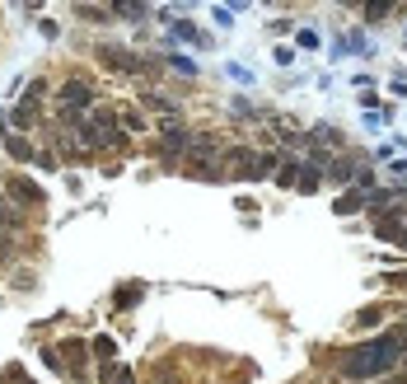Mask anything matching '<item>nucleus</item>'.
Instances as JSON below:
<instances>
[{
  "label": "nucleus",
  "instance_id": "f257e3e1",
  "mask_svg": "<svg viewBox=\"0 0 407 384\" xmlns=\"http://www.w3.org/2000/svg\"><path fill=\"white\" fill-rule=\"evenodd\" d=\"M398 361V342L393 338H379V342H365V347H351L342 356V375L346 380H375Z\"/></svg>",
  "mask_w": 407,
  "mask_h": 384
},
{
  "label": "nucleus",
  "instance_id": "f03ea898",
  "mask_svg": "<svg viewBox=\"0 0 407 384\" xmlns=\"http://www.w3.org/2000/svg\"><path fill=\"white\" fill-rule=\"evenodd\" d=\"M230 159H235V173L239 178H267L272 173V155H258V150H230Z\"/></svg>",
  "mask_w": 407,
  "mask_h": 384
},
{
  "label": "nucleus",
  "instance_id": "7ed1b4c3",
  "mask_svg": "<svg viewBox=\"0 0 407 384\" xmlns=\"http://www.w3.org/2000/svg\"><path fill=\"white\" fill-rule=\"evenodd\" d=\"M98 52H103V66H108V71H126V76H141L145 71V62L131 57L126 47H98Z\"/></svg>",
  "mask_w": 407,
  "mask_h": 384
},
{
  "label": "nucleus",
  "instance_id": "20e7f679",
  "mask_svg": "<svg viewBox=\"0 0 407 384\" xmlns=\"http://www.w3.org/2000/svg\"><path fill=\"white\" fill-rule=\"evenodd\" d=\"M5 192H10V197L19 201V206H43V187L38 183H29V178H5Z\"/></svg>",
  "mask_w": 407,
  "mask_h": 384
},
{
  "label": "nucleus",
  "instance_id": "39448f33",
  "mask_svg": "<svg viewBox=\"0 0 407 384\" xmlns=\"http://www.w3.org/2000/svg\"><path fill=\"white\" fill-rule=\"evenodd\" d=\"M61 99H66V104H75V108H89V104H94V90H89L84 80H66Z\"/></svg>",
  "mask_w": 407,
  "mask_h": 384
},
{
  "label": "nucleus",
  "instance_id": "423d86ee",
  "mask_svg": "<svg viewBox=\"0 0 407 384\" xmlns=\"http://www.w3.org/2000/svg\"><path fill=\"white\" fill-rule=\"evenodd\" d=\"M328 173H332V183H351V178L360 173V159H332Z\"/></svg>",
  "mask_w": 407,
  "mask_h": 384
},
{
  "label": "nucleus",
  "instance_id": "0eeeda50",
  "mask_svg": "<svg viewBox=\"0 0 407 384\" xmlns=\"http://www.w3.org/2000/svg\"><path fill=\"white\" fill-rule=\"evenodd\" d=\"M360 206H365V197H360L356 187H351V192H342V197L332 201V211H337V215H356Z\"/></svg>",
  "mask_w": 407,
  "mask_h": 384
},
{
  "label": "nucleus",
  "instance_id": "6e6552de",
  "mask_svg": "<svg viewBox=\"0 0 407 384\" xmlns=\"http://www.w3.org/2000/svg\"><path fill=\"white\" fill-rule=\"evenodd\" d=\"M141 104H145V108H155V113H178V104H169V99H164V94H155V90H145V94H141Z\"/></svg>",
  "mask_w": 407,
  "mask_h": 384
},
{
  "label": "nucleus",
  "instance_id": "1a4fd4ad",
  "mask_svg": "<svg viewBox=\"0 0 407 384\" xmlns=\"http://www.w3.org/2000/svg\"><path fill=\"white\" fill-rule=\"evenodd\" d=\"M5 150L15 155V159H33V155H38V150L29 145V141H19V136H5Z\"/></svg>",
  "mask_w": 407,
  "mask_h": 384
},
{
  "label": "nucleus",
  "instance_id": "9d476101",
  "mask_svg": "<svg viewBox=\"0 0 407 384\" xmlns=\"http://www.w3.org/2000/svg\"><path fill=\"white\" fill-rule=\"evenodd\" d=\"M61 352H66V361H71L75 370H84V342H66Z\"/></svg>",
  "mask_w": 407,
  "mask_h": 384
},
{
  "label": "nucleus",
  "instance_id": "9b49d317",
  "mask_svg": "<svg viewBox=\"0 0 407 384\" xmlns=\"http://www.w3.org/2000/svg\"><path fill=\"white\" fill-rule=\"evenodd\" d=\"M94 356L112 361V356H117V342H112V338H98V342H94Z\"/></svg>",
  "mask_w": 407,
  "mask_h": 384
},
{
  "label": "nucleus",
  "instance_id": "f8f14e48",
  "mask_svg": "<svg viewBox=\"0 0 407 384\" xmlns=\"http://www.w3.org/2000/svg\"><path fill=\"white\" fill-rule=\"evenodd\" d=\"M33 164H38V169H61V164H57V155H52V150H38V155H33Z\"/></svg>",
  "mask_w": 407,
  "mask_h": 384
},
{
  "label": "nucleus",
  "instance_id": "ddd939ff",
  "mask_svg": "<svg viewBox=\"0 0 407 384\" xmlns=\"http://www.w3.org/2000/svg\"><path fill=\"white\" fill-rule=\"evenodd\" d=\"M318 187V169H304L299 173V192H313Z\"/></svg>",
  "mask_w": 407,
  "mask_h": 384
},
{
  "label": "nucleus",
  "instance_id": "4468645a",
  "mask_svg": "<svg viewBox=\"0 0 407 384\" xmlns=\"http://www.w3.org/2000/svg\"><path fill=\"white\" fill-rule=\"evenodd\" d=\"M136 300H141V286H126V291L117 295V305H136Z\"/></svg>",
  "mask_w": 407,
  "mask_h": 384
},
{
  "label": "nucleus",
  "instance_id": "2eb2a0df",
  "mask_svg": "<svg viewBox=\"0 0 407 384\" xmlns=\"http://www.w3.org/2000/svg\"><path fill=\"white\" fill-rule=\"evenodd\" d=\"M117 15H122V19H141L145 5H117Z\"/></svg>",
  "mask_w": 407,
  "mask_h": 384
},
{
  "label": "nucleus",
  "instance_id": "dca6fc26",
  "mask_svg": "<svg viewBox=\"0 0 407 384\" xmlns=\"http://www.w3.org/2000/svg\"><path fill=\"white\" fill-rule=\"evenodd\" d=\"M173 33H178V38H188V43H197V29H192L188 19H183V24H173Z\"/></svg>",
  "mask_w": 407,
  "mask_h": 384
},
{
  "label": "nucleus",
  "instance_id": "f3484780",
  "mask_svg": "<svg viewBox=\"0 0 407 384\" xmlns=\"http://www.w3.org/2000/svg\"><path fill=\"white\" fill-rule=\"evenodd\" d=\"M211 15H216V24H225V29H230V24H235V15H230V10H225V5H216V10H211Z\"/></svg>",
  "mask_w": 407,
  "mask_h": 384
},
{
  "label": "nucleus",
  "instance_id": "a211bd4d",
  "mask_svg": "<svg viewBox=\"0 0 407 384\" xmlns=\"http://www.w3.org/2000/svg\"><path fill=\"white\" fill-rule=\"evenodd\" d=\"M379 319H384V314H379V309H365V314H360L356 323H360V328H370V323H379Z\"/></svg>",
  "mask_w": 407,
  "mask_h": 384
},
{
  "label": "nucleus",
  "instance_id": "6ab92c4d",
  "mask_svg": "<svg viewBox=\"0 0 407 384\" xmlns=\"http://www.w3.org/2000/svg\"><path fill=\"white\" fill-rule=\"evenodd\" d=\"M398 248H407V230H403V239H398Z\"/></svg>",
  "mask_w": 407,
  "mask_h": 384
},
{
  "label": "nucleus",
  "instance_id": "aec40b11",
  "mask_svg": "<svg viewBox=\"0 0 407 384\" xmlns=\"http://www.w3.org/2000/svg\"><path fill=\"white\" fill-rule=\"evenodd\" d=\"M0 384H5V380H0Z\"/></svg>",
  "mask_w": 407,
  "mask_h": 384
}]
</instances>
